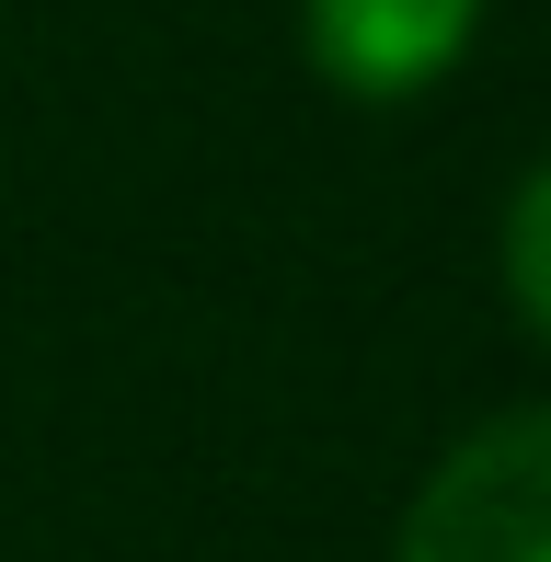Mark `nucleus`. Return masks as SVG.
Returning <instances> with one entry per match:
<instances>
[{
  "label": "nucleus",
  "instance_id": "nucleus-1",
  "mask_svg": "<svg viewBox=\"0 0 551 562\" xmlns=\"http://www.w3.org/2000/svg\"><path fill=\"white\" fill-rule=\"evenodd\" d=\"M391 562H551V402L471 425L414 482Z\"/></svg>",
  "mask_w": 551,
  "mask_h": 562
},
{
  "label": "nucleus",
  "instance_id": "nucleus-3",
  "mask_svg": "<svg viewBox=\"0 0 551 562\" xmlns=\"http://www.w3.org/2000/svg\"><path fill=\"white\" fill-rule=\"evenodd\" d=\"M506 299H517V322H529V334L551 345V149L529 172H517V195H506Z\"/></svg>",
  "mask_w": 551,
  "mask_h": 562
},
{
  "label": "nucleus",
  "instance_id": "nucleus-2",
  "mask_svg": "<svg viewBox=\"0 0 551 562\" xmlns=\"http://www.w3.org/2000/svg\"><path fill=\"white\" fill-rule=\"evenodd\" d=\"M483 35V0H299V58L345 104H425Z\"/></svg>",
  "mask_w": 551,
  "mask_h": 562
}]
</instances>
